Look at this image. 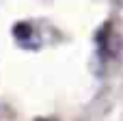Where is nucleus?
<instances>
[{"label":"nucleus","mask_w":123,"mask_h":121,"mask_svg":"<svg viewBox=\"0 0 123 121\" xmlns=\"http://www.w3.org/2000/svg\"><path fill=\"white\" fill-rule=\"evenodd\" d=\"M13 35H15V41L22 45V48H39V39H37V32L32 28L30 22H19L15 28H13Z\"/></svg>","instance_id":"nucleus-1"}]
</instances>
